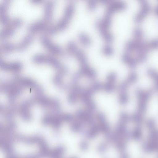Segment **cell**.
<instances>
[{
    "instance_id": "18",
    "label": "cell",
    "mask_w": 158,
    "mask_h": 158,
    "mask_svg": "<svg viewBox=\"0 0 158 158\" xmlns=\"http://www.w3.org/2000/svg\"><path fill=\"white\" fill-rule=\"evenodd\" d=\"M147 73L153 80L158 90V71L153 68H149L147 70Z\"/></svg>"
},
{
    "instance_id": "28",
    "label": "cell",
    "mask_w": 158,
    "mask_h": 158,
    "mask_svg": "<svg viewBox=\"0 0 158 158\" xmlns=\"http://www.w3.org/2000/svg\"><path fill=\"white\" fill-rule=\"evenodd\" d=\"M97 4V1L95 0H90L88 1L87 6L88 10L92 11L95 9Z\"/></svg>"
},
{
    "instance_id": "10",
    "label": "cell",
    "mask_w": 158,
    "mask_h": 158,
    "mask_svg": "<svg viewBox=\"0 0 158 158\" xmlns=\"http://www.w3.org/2000/svg\"><path fill=\"white\" fill-rule=\"evenodd\" d=\"M95 26L106 42L110 43L113 41L114 37L113 35L109 30V28L103 24L101 19L98 20L96 22Z\"/></svg>"
},
{
    "instance_id": "25",
    "label": "cell",
    "mask_w": 158,
    "mask_h": 158,
    "mask_svg": "<svg viewBox=\"0 0 158 158\" xmlns=\"http://www.w3.org/2000/svg\"><path fill=\"white\" fill-rule=\"evenodd\" d=\"M129 97L128 94H119L118 101L119 103L122 105H125L128 102Z\"/></svg>"
},
{
    "instance_id": "9",
    "label": "cell",
    "mask_w": 158,
    "mask_h": 158,
    "mask_svg": "<svg viewBox=\"0 0 158 158\" xmlns=\"http://www.w3.org/2000/svg\"><path fill=\"white\" fill-rule=\"evenodd\" d=\"M137 73L134 72L130 73L126 79L119 85L118 90L119 94H128L127 90L130 85L135 83L138 79Z\"/></svg>"
},
{
    "instance_id": "20",
    "label": "cell",
    "mask_w": 158,
    "mask_h": 158,
    "mask_svg": "<svg viewBox=\"0 0 158 158\" xmlns=\"http://www.w3.org/2000/svg\"><path fill=\"white\" fill-rule=\"evenodd\" d=\"M78 39L81 43L85 46H89L91 44L92 40L84 32H80L79 34Z\"/></svg>"
},
{
    "instance_id": "8",
    "label": "cell",
    "mask_w": 158,
    "mask_h": 158,
    "mask_svg": "<svg viewBox=\"0 0 158 158\" xmlns=\"http://www.w3.org/2000/svg\"><path fill=\"white\" fill-rule=\"evenodd\" d=\"M140 8L134 17V21L136 23L141 22L148 15L150 10V6L146 0H140Z\"/></svg>"
},
{
    "instance_id": "13",
    "label": "cell",
    "mask_w": 158,
    "mask_h": 158,
    "mask_svg": "<svg viewBox=\"0 0 158 158\" xmlns=\"http://www.w3.org/2000/svg\"><path fill=\"white\" fill-rule=\"evenodd\" d=\"M0 67L4 70L17 71L22 69V64L19 62H7L0 59Z\"/></svg>"
},
{
    "instance_id": "12",
    "label": "cell",
    "mask_w": 158,
    "mask_h": 158,
    "mask_svg": "<svg viewBox=\"0 0 158 158\" xmlns=\"http://www.w3.org/2000/svg\"><path fill=\"white\" fill-rule=\"evenodd\" d=\"M126 7V4L123 2L111 0L108 5L105 14L112 16L115 12L123 10Z\"/></svg>"
},
{
    "instance_id": "14",
    "label": "cell",
    "mask_w": 158,
    "mask_h": 158,
    "mask_svg": "<svg viewBox=\"0 0 158 158\" xmlns=\"http://www.w3.org/2000/svg\"><path fill=\"white\" fill-rule=\"evenodd\" d=\"M144 42L143 40H139L135 38L129 40L125 43V48L128 52L134 51H137Z\"/></svg>"
},
{
    "instance_id": "17",
    "label": "cell",
    "mask_w": 158,
    "mask_h": 158,
    "mask_svg": "<svg viewBox=\"0 0 158 158\" xmlns=\"http://www.w3.org/2000/svg\"><path fill=\"white\" fill-rule=\"evenodd\" d=\"M121 59L124 63L131 68L135 67L138 63L135 57L132 56L128 53L123 54Z\"/></svg>"
},
{
    "instance_id": "21",
    "label": "cell",
    "mask_w": 158,
    "mask_h": 158,
    "mask_svg": "<svg viewBox=\"0 0 158 158\" xmlns=\"http://www.w3.org/2000/svg\"><path fill=\"white\" fill-rule=\"evenodd\" d=\"M68 52L72 55H74L78 50L76 43L72 41L68 42L66 45Z\"/></svg>"
},
{
    "instance_id": "5",
    "label": "cell",
    "mask_w": 158,
    "mask_h": 158,
    "mask_svg": "<svg viewBox=\"0 0 158 158\" xmlns=\"http://www.w3.org/2000/svg\"><path fill=\"white\" fill-rule=\"evenodd\" d=\"M33 39L34 36L32 34H27L17 43L7 42L2 43L0 46V50L5 53L22 50L27 47Z\"/></svg>"
},
{
    "instance_id": "19",
    "label": "cell",
    "mask_w": 158,
    "mask_h": 158,
    "mask_svg": "<svg viewBox=\"0 0 158 158\" xmlns=\"http://www.w3.org/2000/svg\"><path fill=\"white\" fill-rule=\"evenodd\" d=\"M74 56L80 65L88 63L87 56L83 51L78 49Z\"/></svg>"
},
{
    "instance_id": "1",
    "label": "cell",
    "mask_w": 158,
    "mask_h": 158,
    "mask_svg": "<svg viewBox=\"0 0 158 158\" xmlns=\"http://www.w3.org/2000/svg\"><path fill=\"white\" fill-rule=\"evenodd\" d=\"M152 89L144 90L138 88L135 91L137 103L136 111L132 115L131 119L135 124V128L141 129V125L147 109L148 102L152 96Z\"/></svg>"
},
{
    "instance_id": "24",
    "label": "cell",
    "mask_w": 158,
    "mask_h": 158,
    "mask_svg": "<svg viewBox=\"0 0 158 158\" xmlns=\"http://www.w3.org/2000/svg\"><path fill=\"white\" fill-rule=\"evenodd\" d=\"M102 53L107 56H110L114 52L113 47L110 45L107 44L104 46L102 49Z\"/></svg>"
},
{
    "instance_id": "4",
    "label": "cell",
    "mask_w": 158,
    "mask_h": 158,
    "mask_svg": "<svg viewBox=\"0 0 158 158\" xmlns=\"http://www.w3.org/2000/svg\"><path fill=\"white\" fill-rule=\"evenodd\" d=\"M32 60L38 64H47L52 65L56 69L59 73L65 75L68 72V68L52 56L44 54H37L34 55Z\"/></svg>"
},
{
    "instance_id": "2",
    "label": "cell",
    "mask_w": 158,
    "mask_h": 158,
    "mask_svg": "<svg viewBox=\"0 0 158 158\" xmlns=\"http://www.w3.org/2000/svg\"><path fill=\"white\" fill-rule=\"evenodd\" d=\"M54 2L52 1L46 2L44 6V12L43 18L30 24L28 30L32 32L45 30L49 26L53 16Z\"/></svg>"
},
{
    "instance_id": "27",
    "label": "cell",
    "mask_w": 158,
    "mask_h": 158,
    "mask_svg": "<svg viewBox=\"0 0 158 158\" xmlns=\"http://www.w3.org/2000/svg\"><path fill=\"white\" fill-rule=\"evenodd\" d=\"M103 84L99 82L93 83L90 87V88L94 93L95 92L102 89Z\"/></svg>"
},
{
    "instance_id": "16",
    "label": "cell",
    "mask_w": 158,
    "mask_h": 158,
    "mask_svg": "<svg viewBox=\"0 0 158 158\" xmlns=\"http://www.w3.org/2000/svg\"><path fill=\"white\" fill-rule=\"evenodd\" d=\"M79 72L82 76H84L90 79H94L97 75L95 70L88 64L81 65Z\"/></svg>"
},
{
    "instance_id": "31",
    "label": "cell",
    "mask_w": 158,
    "mask_h": 158,
    "mask_svg": "<svg viewBox=\"0 0 158 158\" xmlns=\"http://www.w3.org/2000/svg\"><path fill=\"white\" fill-rule=\"evenodd\" d=\"M154 12L156 15L158 16V5L155 8Z\"/></svg>"
},
{
    "instance_id": "30",
    "label": "cell",
    "mask_w": 158,
    "mask_h": 158,
    "mask_svg": "<svg viewBox=\"0 0 158 158\" xmlns=\"http://www.w3.org/2000/svg\"><path fill=\"white\" fill-rule=\"evenodd\" d=\"M96 118L101 123L106 122V117L103 113H98L96 115Z\"/></svg>"
},
{
    "instance_id": "29",
    "label": "cell",
    "mask_w": 158,
    "mask_h": 158,
    "mask_svg": "<svg viewBox=\"0 0 158 158\" xmlns=\"http://www.w3.org/2000/svg\"><path fill=\"white\" fill-rule=\"evenodd\" d=\"M117 74L114 72H111L109 73L106 76L107 81L114 83L117 78Z\"/></svg>"
},
{
    "instance_id": "7",
    "label": "cell",
    "mask_w": 158,
    "mask_h": 158,
    "mask_svg": "<svg viewBox=\"0 0 158 158\" xmlns=\"http://www.w3.org/2000/svg\"><path fill=\"white\" fill-rule=\"evenodd\" d=\"M40 41L42 45L53 54L61 55L63 54L62 49L53 41L48 36L43 35L40 37Z\"/></svg>"
},
{
    "instance_id": "32",
    "label": "cell",
    "mask_w": 158,
    "mask_h": 158,
    "mask_svg": "<svg viewBox=\"0 0 158 158\" xmlns=\"http://www.w3.org/2000/svg\"><path fill=\"white\" fill-rule=\"evenodd\" d=\"M31 1L33 3H37L41 2L42 1L41 0H31Z\"/></svg>"
},
{
    "instance_id": "23",
    "label": "cell",
    "mask_w": 158,
    "mask_h": 158,
    "mask_svg": "<svg viewBox=\"0 0 158 158\" xmlns=\"http://www.w3.org/2000/svg\"><path fill=\"white\" fill-rule=\"evenodd\" d=\"M115 85L114 83L107 81L103 84L102 90L107 93H111L114 90Z\"/></svg>"
},
{
    "instance_id": "3",
    "label": "cell",
    "mask_w": 158,
    "mask_h": 158,
    "mask_svg": "<svg viewBox=\"0 0 158 158\" xmlns=\"http://www.w3.org/2000/svg\"><path fill=\"white\" fill-rule=\"evenodd\" d=\"M75 11V5L70 2L66 5L63 15L61 18L56 23L49 26L45 30L50 34H55L65 29L69 23Z\"/></svg>"
},
{
    "instance_id": "6",
    "label": "cell",
    "mask_w": 158,
    "mask_h": 158,
    "mask_svg": "<svg viewBox=\"0 0 158 158\" xmlns=\"http://www.w3.org/2000/svg\"><path fill=\"white\" fill-rule=\"evenodd\" d=\"M22 20L19 17H15L11 19L0 32V38L4 39L9 37L14 34L15 30L21 25Z\"/></svg>"
},
{
    "instance_id": "26",
    "label": "cell",
    "mask_w": 158,
    "mask_h": 158,
    "mask_svg": "<svg viewBox=\"0 0 158 158\" xmlns=\"http://www.w3.org/2000/svg\"><path fill=\"white\" fill-rule=\"evenodd\" d=\"M85 105L86 107V110L93 113L97 108L95 103L92 100L85 104Z\"/></svg>"
},
{
    "instance_id": "15",
    "label": "cell",
    "mask_w": 158,
    "mask_h": 158,
    "mask_svg": "<svg viewBox=\"0 0 158 158\" xmlns=\"http://www.w3.org/2000/svg\"><path fill=\"white\" fill-rule=\"evenodd\" d=\"M83 89L78 84L72 86L71 89L68 96V101L71 104L77 102L80 98Z\"/></svg>"
},
{
    "instance_id": "11",
    "label": "cell",
    "mask_w": 158,
    "mask_h": 158,
    "mask_svg": "<svg viewBox=\"0 0 158 158\" xmlns=\"http://www.w3.org/2000/svg\"><path fill=\"white\" fill-rule=\"evenodd\" d=\"M10 0H4L0 3V21L6 25L11 19L8 14V10L10 4Z\"/></svg>"
},
{
    "instance_id": "22",
    "label": "cell",
    "mask_w": 158,
    "mask_h": 158,
    "mask_svg": "<svg viewBox=\"0 0 158 158\" xmlns=\"http://www.w3.org/2000/svg\"><path fill=\"white\" fill-rule=\"evenodd\" d=\"M133 33L134 38L139 40H143V32L142 29L140 27H137L135 28Z\"/></svg>"
}]
</instances>
